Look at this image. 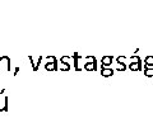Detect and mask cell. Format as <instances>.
I'll use <instances>...</instances> for the list:
<instances>
[{"mask_svg":"<svg viewBox=\"0 0 153 137\" xmlns=\"http://www.w3.org/2000/svg\"><path fill=\"white\" fill-rule=\"evenodd\" d=\"M45 69L47 71H57V60L55 56H47L46 57V64H45Z\"/></svg>","mask_w":153,"mask_h":137,"instance_id":"6da1fadb","label":"cell"},{"mask_svg":"<svg viewBox=\"0 0 153 137\" xmlns=\"http://www.w3.org/2000/svg\"><path fill=\"white\" fill-rule=\"evenodd\" d=\"M131 62L129 64L128 67L131 70V71H142V60L138 57L137 55H133L130 57Z\"/></svg>","mask_w":153,"mask_h":137,"instance_id":"7a4b0ae2","label":"cell"},{"mask_svg":"<svg viewBox=\"0 0 153 137\" xmlns=\"http://www.w3.org/2000/svg\"><path fill=\"white\" fill-rule=\"evenodd\" d=\"M112 56H103L102 60H101V67L105 69V67H108L110 65L112 64Z\"/></svg>","mask_w":153,"mask_h":137,"instance_id":"3957f363","label":"cell"},{"mask_svg":"<svg viewBox=\"0 0 153 137\" xmlns=\"http://www.w3.org/2000/svg\"><path fill=\"white\" fill-rule=\"evenodd\" d=\"M101 75L103 78H110V76H112L114 75V70L110 69V67H105V69L101 70Z\"/></svg>","mask_w":153,"mask_h":137,"instance_id":"277c9868","label":"cell"},{"mask_svg":"<svg viewBox=\"0 0 153 137\" xmlns=\"http://www.w3.org/2000/svg\"><path fill=\"white\" fill-rule=\"evenodd\" d=\"M71 59L74 60V67H75V70H76V71H80L82 69H80L79 66H78V59H79V55L75 52V53H73V56H71Z\"/></svg>","mask_w":153,"mask_h":137,"instance_id":"5b68a950","label":"cell"},{"mask_svg":"<svg viewBox=\"0 0 153 137\" xmlns=\"http://www.w3.org/2000/svg\"><path fill=\"white\" fill-rule=\"evenodd\" d=\"M144 65H146V67L153 65V56H148V57L146 59V61H144Z\"/></svg>","mask_w":153,"mask_h":137,"instance_id":"8992f818","label":"cell"},{"mask_svg":"<svg viewBox=\"0 0 153 137\" xmlns=\"http://www.w3.org/2000/svg\"><path fill=\"white\" fill-rule=\"evenodd\" d=\"M144 75H146V76L152 78V76H153V69H148V67H146V70H144Z\"/></svg>","mask_w":153,"mask_h":137,"instance_id":"52a82bcc","label":"cell"},{"mask_svg":"<svg viewBox=\"0 0 153 137\" xmlns=\"http://www.w3.org/2000/svg\"><path fill=\"white\" fill-rule=\"evenodd\" d=\"M18 71H19V67H16V70H14V74H13L14 76H16V75L18 74Z\"/></svg>","mask_w":153,"mask_h":137,"instance_id":"ba28073f","label":"cell"}]
</instances>
